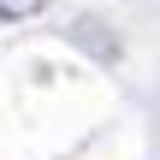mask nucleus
<instances>
[{
    "mask_svg": "<svg viewBox=\"0 0 160 160\" xmlns=\"http://www.w3.org/2000/svg\"><path fill=\"white\" fill-rule=\"evenodd\" d=\"M42 6H48V0H0V18H6V24H24V18H36Z\"/></svg>",
    "mask_w": 160,
    "mask_h": 160,
    "instance_id": "f257e3e1",
    "label": "nucleus"
}]
</instances>
